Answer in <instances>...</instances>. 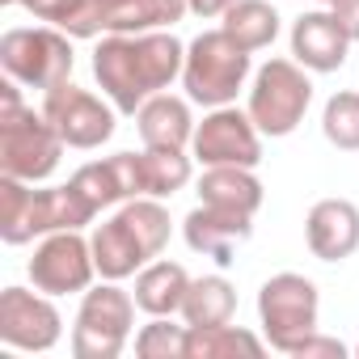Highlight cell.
<instances>
[{
  "label": "cell",
  "mask_w": 359,
  "mask_h": 359,
  "mask_svg": "<svg viewBox=\"0 0 359 359\" xmlns=\"http://www.w3.org/2000/svg\"><path fill=\"white\" fill-rule=\"evenodd\" d=\"M182 64L187 43L173 39V30L102 34L93 47V81L102 85V97H110L114 110L131 118L152 93H165L173 81H182Z\"/></svg>",
  "instance_id": "cell-1"
},
{
  "label": "cell",
  "mask_w": 359,
  "mask_h": 359,
  "mask_svg": "<svg viewBox=\"0 0 359 359\" xmlns=\"http://www.w3.org/2000/svg\"><path fill=\"white\" fill-rule=\"evenodd\" d=\"M22 89L13 76H5L0 85V173L22 177V182H47L60 169L64 156V140L51 127V118L43 114V106H26Z\"/></svg>",
  "instance_id": "cell-2"
},
{
  "label": "cell",
  "mask_w": 359,
  "mask_h": 359,
  "mask_svg": "<svg viewBox=\"0 0 359 359\" xmlns=\"http://www.w3.org/2000/svg\"><path fill=\"white\" fill-rule=\"evenodd\" d=\"M254 76V51H245L224 26L203 30L187 43V64H182V89L195 106L216 110L233 106L237 93Z\"/></svg>",
  "instance_id": "cell-3"
},
{
  "label": "cell",
  "mask_w": 359,
  "mask_h": 359,
  "mask_svg": "<svg viewBox=\"0 0 359 359\" xmlns=\"http://www.w3.org/2000/svg\"><path fill=\"white\" fill-rule=\"evenodd\" d=\"M309 106H313V72L300 68L292 55H275L250 76L245 110L266 140L292 135L304 123Z\"/></svg>",
  "instance_id": "cell-4"
},
{
  "label": "cell",
  "mask_w": 359,
  "mask_h": 359,
  "mask_svg": "<svg viewBox=\"0 0 359 359\" xmlns=\"http://www.w3.org/2000/svg\"><path fill=\"white\" fill-rule=\"evenodd\" d=\"M135 296L123 292L114 279L93 283L81 296L76 321H72V355L76 359H118L127 342L135 338Z\"/></svg>",
  "instance_id": "cell-5"
},
{
  "label": "cell",
  "mask_w": 359,
  "mask_h": 359,
  "mask_svg": "<svg viewBox=\"0 0 359 359\" xmlns=\"http://www.w3.org/2000/svg\"><path fill=\"white\" fill-rule=\"evenodd\" d=\"M0 68L5 76H13L26 89H55L64 81H72L76 55H72V34H64L60 26H13L0 34Z\"/></svg>",
  "instance_id": "cell-6"
},
{
  "label": "cell",
  "mask_w": 359,
  "mask_h": 359,
  "mask_svg": "<svg viewBox=\"0 0 359 359\" xmlns=\"http://www.w3.org/2000/svg\"><path fill=\"white\" fill-rule=\"evenodd\" d=\"M321 317V292L300 271H279L258 287V325L271 351L292 355L300 338L317 330Z\"/></svg>",
  "instance_id": "cell-7"
},
{
  "label": "cell",
  "mask_w": 359,
  "mask_h": 359,
  "mask_svg": "<svg viewBox=\"0 0 359 359\" xmlns=\"http://www.w3.org/2000/svg\"><path fill=\"white\" fill-rule=\"evenodd\" d=\"M43 114L51 118V127L60 131V140L68 148H76V152L102 148L114 135V127H118L114 102L97 97V93H89V89H81L72 81H64V85H55V89L43 93Z\"/></svg>",
  "instance_id": "cell-8"
},
{
  "label": "cell",
  "mask_w": 359,
  "mask_h": 359,
  "mask_svg": "<svg viewBox=\"0 0 359 359\" xmlns=\"http://www.w3.org/2000/svg\"><path fill=\"white\" fill-rule=\"evenodd\" d=\"M26 271H30V283L47 296H85L97 279V262H93V245L85 229L39 237Z\"/></svg>",
  "instance_id": "cell-9"
},
{
  "label": "cell",
  "mask_w": 359,
  "mask_h": 359,
  "mask_svg": "<svg viewBox=\"0 0 359 359\" xmlns=\"http://www.w3.org/2000/svg\"><path fill=\"white\" fill-rule=\"evenodd\" d=\"M60 338H64V317L55 309V296L18 283L0 292V342L9 351L47 355L60 346Z\"/></svg>",
  "instance_id": "cell-10"
},
{
  "label": "cell",
  "mask_w": 359,
  "mask_h": 359,
  "mask_svg": "<svg viewBox=\"0 0 359 359\" xmlns=\"http://www.w3.org/2000/svg\"><path fill=\"white\" fill-rule=\"evenodd\" d=\"M262 140L266 135L258 131V123L250 118V110L216 106L195 127L191 152H195V161L203 169L208 165H250V169H258L262 165Z\"/></svg>",
  "instance_id": "cell-11"
},
{
  "label": "cell",
  "mask_w": 359,
  "mask_h": 359,
  "mask_svg": "<svg viewBox=\"0 0 359 359\" xmlns=\"http://www.w3.org/2000/svg\"><path fill=\"white\" fill-rule=\"evenodd\" d=\"M97 220V208L72 187H43L30 195V208L22 216V224L5 237V245H30L34 237H51V233H68V229H89Z\"/></svg>",
  "instance_id": "cell-12"
},
{
  "label": "cell",
  "mask_w": 359,
  "mask_h": 359,
  "mask_svg": "<svg viewBox=\"0 0 359 359\" xmlns=\"http://www.w3.org/2000/svg\"><path fill=\"white\" fill-rule=\"evenodd\" d=\"M304 245L317 262H346L359 250V208L351 199H317L304 216Z\"/></svg>",
  "instance_id": "cell-13"
},
{
  "label": "cell",
  "mask_w": 359,
  "mask_h": 359,
  "mask_svg": "<svg viewBox=\"0 0 359 359\" xmlns=\"http://www.w3.org/2000/svg\"><path fill=\"white\" fill-rule=\"evenodd\" d=\"M68 182L97 208H123L127 199H140L144 195V177H140V152H114V156H102V161H89L81 165Z\"/></svg>",
  "instance_id": "cell-14"
},
{
  "label": "cell",
  "mask_w": 359,
  "mask_h": 359,
  "mask_svg": "<svg viewBox=\"0 0 359 359\" xmlns=\"http://www.w3.org/2000/svg\"><path fill=\"white\" fill-rule=\"evenodd\" d=\"M287 43H292V60H296L300 68L317 72V76L338 72V68L346 64V51H351V39H346V30L338 26V18H334L330 9L300 13V18L292 22Z\"/></svg>",
  "instance_id": "cell-15"
},
{
  "label": "cell",
  "mask_w": 359,
  "mask_h": 359,
  "mask_svg": "<svg viewBox=\"0 0 359 359\" xmlns=\"http://www.w3.org/2000/svg\"><path fill=\"white\" fill-rule=\"evenodd\" d=\"M182 237L195 254L212 258L216 266H233L237 250L254 237V216H237V212H220V208L199 203L182 220Z\"/></svg>",
  "instance_id": "cell-16"
},
{
  "label": "cell",
  "mask_w": 359,
  "mask_h": 359,
  "mask_svg": "<svg viewBox=\"0 0 359 359\" xmlns=\"http://www.w3.org/2000/svg\"><path fill=\"white\" fill-rule=\"evenodd\" d=\"M195 102L177 93H152L135 110V131L144 148H191L195 140Z\"/></svg>",
  "instance_id": "cell-17"
},
{
  "label": "cell",
  "mask_w": 359,
  "mask_h": 359,
  "mask_svg": "<svg viewBox=\"0 0 359 359\" xmlns=\"http://www.w3.org/2000/svg\"><path fill=\"white\" fill-rule=\"evenodd\" d=\"M89 245H93V262H97V279L123 283V279L140 275V271L152 262V254L144 250V241L135 237V229L123 220V212H114L110 220H102V224L93 229Z\"/></svg>",
  "instance_id": "cell-18"
},
{
  "label": "cell",
  "mask_w": 359,
  "mask_h": 359,
  "mask_svg": "<svg viewBox=\"0 0 359 359\" xmlns=\"http://www.w3.org/2000/svg\"><path fill=\"white\" fill-rule=\"evenodd\" d=\"M262 199H266V187L250 165H208L199 173V203H208V208L258 216Z\"/></svg>",
  "instance_id": "cell-19"
},
{
  "label": "cell",
  "mask_w": 359,
  "mask_h": 359,
  "mask_svg": "<svg viewBox=\"0 0 359 359\" xmlns=\"http://www.w3.org/2000/svg\"><path fill=\"white\" fill-rule=\"evenodd\" d=\"M187 292H191L187 266L182 262H169V258H152L135 275V287H131L140 313H148V317H177V313H182Z\"/></svg>",
  "instance_id": "cell-20"
},
{
  "label": "cell",
  "mask_w": 359,
  "mask_h": 359,
  "mask_svg": "<svg viewBox=\"0 0 359 359\" xmlns=\"http://www.w3.org/2000/svg\"><path fill=\"white\" fill-rule=\"evenodd\" d=\"M182 317L191 330H208V325H224L237 317V287L224 275H199L191 279V292L182 300Z\"/></svg>",
  "instance_id": "cell-21"
},
{
  "label": "cell",
  "mask_w": 359,
  "mask_h": 359,
  "mask_svg": "<svg viewBox=\"0 0 359 359\" xmlns=\"http://www.w3.org/2000/svg\"><path fill=\"white\" fill-rule=\"evenodd\" d=\"M195 165H199V161H195L191 148H144V152H140L144 195H152V199H173L177 191L191 187Z\"/></svg>",
  "instance_id": "cell-22"
},
{
  "label": "cell",
  "mask_w": 359,
  "mask_h": 359,
  "mask_svg": "<svg viewBox=\"0 0 359 359\" xmlns=\"http://www.w3.org/2000/svg\"><path fill=\"white\" fill-rule=\"evenodd\" d=\"M220 26L245 47V51H266L279 30H283V18L275 9V0H237V5L220 18Z\"/></svg>",
  "instance_id": "cell-23"
},
{
  "label": "cell",
  "mask_w": 359,
  "mask_h": 359,
  "mask_svg": "<svg viewBox=\"0 0 359 359\" xmlns=\"http://www.w3.org/2000/svg\"><path fill=\"white\" fill-rule=\"evenodd\" d=\"M271 351L262 334H250L233 321L224 325H208V330H191V346H187V359H237V355H262Z\"/></svg>",
  "instance_id": "cell-24"
},
{
  "label": "cell",
  "mask_w": 359,
  "mask_h": 359,
  "mask_svg": "<svg viewBox=\"0 0 359 359\" xmlns=\"http://www.w3.org/2000/svg\"><path fill=\"white\" fill-rule=\"evenodd\" d=\"M191 13L187 0H127L114 13L106 34H148V30H173Z\"/></svg>",
  "instance_id": "cell-25"
},
{
  "label": "cell",
  "mask_w": 359,
  "mask_h": 359,
  "mask_svg": "<svg viewBox=\"0 0 359 359\" xmlns=\"http://www.w3.org/2000/svg\"><path fill=\"white\" fill-rule=\"evenodd\" d=\"M191 325H177L173 317H148V325L135 330V355L140 359H187Z\"/></svg>",
  "instance_id": "cell-26"
},
{
  "label": "cell",
  "mask_w": 359,
  "mask_h": 359,
  "mask_svg": "<svg viewBox=\"0 0 359 359\" xmlns=\"http://www.w3.org/2000/svg\"><path fill=\"white\" fill-rule=\"evenodd\" d=\"M321 135L338 152H359V93L355 89H338L321 106Z\"/></svg>",
  "instance_id": "cell-27"
},
{
  "label": "cell",
  "mask_w": 359,
  "mask_h": 359,
  "mask_svg": "<svg viewBox=\"0 0 359 359\" xmlns=\"http://www.w3.org/2000/svg\"><path fill=\"white\" fill-rule=\"evenodd\" d=\"M123 5H127V0H81V13L68 22L64 34H72V39H97V34L110 30L114 13H118Z\"/></svg>",
  "instance_id": "cell-28"
},
{
  "label": "cell",
  "mask_w": 359,
  "mask_h": 359,
  "mask_svg": "<svg viewBox=\"0 0 359 359\" xmlns=\"http://www.w3.org/2000/svg\"><path fill=\"white\" fill-rule=\"evenodd\" d=\"M346 355H351L346 342H338V338H330L321 330H313L309 338H300L296 351H292V359H346Z\"/></svg>",
  "instance_id": "cell-29"
},
{
  "label": "cell",
  "mask_w": 359,
  "mask_h": 359,
  "mask_svg": "<svg viewBox=\"0 0 359 359\" xmlns=\"http://www.w3.org/2000/svg\"><path fill=\"white\" fill-rule=\"evenodd\" d=\"M22 9H30L39 22H47V26H60V30H68V22L81 13V0H26Z\"/></svg>",
  "instance_id": "cell-30"
},
{
  "label": "cell",
  "mask_w": 359,
  "mask_h": 359,
  "mask_svg": "<svg viewBox=\"0 0 359 359\" xmlns=\"http://www.w3.org/2000/svg\"><path fill=\"white\" fill-rule=\"evenodd\" d=\"M330 13L338 18V26L346 30V39H351V43H359V0H334Z\"/></svg>",
  "instance_id": "cell-31"
},
{
  "label": "cell",
  "mask_w": 359,
  "mask_h": 359,
  "mask_svg": "<svg viewBox=\"0 0 359 359\" xmlns=\"http://www.w3.org/2000/svg\"><path fill=\"white\" fill-rule=\"evenodd\" d=\"M187 5H191L195 18H224V13L237 5V0H187Z\"/></svg>",
  "instance_id": "cell-32"
},
{
  "label": "cell",
  "mask_w": 359,
  "mask_h": 359,
  "mask_svg": "<svg viewBox=\"0 0 359 359\" xmlns=\"http://www.w3.org/2000/svg\"><path fill=\"white\" fill-rule=\"evenodd\" d=\"M5 5H26V0H5Z\"/></svg>",
  "instance_id": "cell-33"
},
{
  "label": "cell",
  "mask_w": 359,
  "mask_h": 359,
  "mask_svg": "<svg viewBox=\"0 0 359 359\" xmlns=\"http://www.w3.org/2000/svg\"><path fill=\"white\" fill-rule=\"evenodd\" d=\"M351 351H355V359H359V342H355V346H351Z\"/></svg>",
  "instance_id": "cell-34"
},
{
  "label": "cell",
  "mask_w": 359,
  "mask_h": 359,
  "mask_svg": "<svg viewBox=\"0 0 359 359\" xmlns=\"http://www.w3.org/2000/svg\"><path fill=\"white\" fill-rule=\"evenodd\" d=\"M317 5H334V0H317Z\"/></svg>",
  "instance_id": "cell-35"
}]
</instances>
